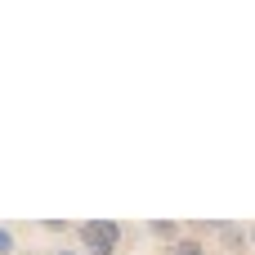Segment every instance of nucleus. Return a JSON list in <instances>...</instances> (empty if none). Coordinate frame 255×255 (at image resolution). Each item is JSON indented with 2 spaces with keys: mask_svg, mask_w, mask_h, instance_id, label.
Wrapping results in <instances>:
<instances>
[{
  "mask_svg": "<svg viewBox=\"0 0 255 255\" xmlns=\"http://www.w3.org/2000/svg\"><path fill=\"white\" fill-rule=\"evenodd\" d=\"M130 238V224L121 220H85L76 224V242L85 255H121V242Z\"/></svg>",
  "mask_w": 255,
  "mask_h": 255,
  "instance_id": "f257e3e1",
  "label": "nucleus"
},
{
  "mask_svg": "<svg viewBox=\"0 0 255 255\" xmlns=\"http://www.w3.org/2000/svg\"><path fill=\"white\" fill-rule=\"evenodd\" d=\"M211 238L220 242V251H229V255L251 251V233H247V224H233V220H215V233H211Z\"/></svg>",
  "mask_w": 255,
  "mask_h": 255,
  "instance_id": "f03ea898",
  "label": "nucleus"
},
{
  "mask_svg": "<svg viewBox=\"0 0 255 255\" xmlns=\"http://www.w3.org/2000/svg\"><path fill=\"white\" fill-rule=\"evenodd\" d=\"M143 233L157 238V242H166V247H175V242L184 238V224H179V220H152V224H143Z\"/></svg>",
  "mask_w": 255,
  "mask_h": 255,
  "instance_id": "7ed1b4c3",
  "label": "nucleus"
},
{
  "mask_svg": "<svg viewBox=\"0 0 255 255\" xmlns=\"http://www.w3.org/2000/svg\"><path fill=\"white\" fill-rule=\"evenodd\" d=\"M166 255H211V251H206V242H202V238H188V233H184L175 247H166Z\"/></svg>",
  "mask_w": 255,
  "mask_h": 255,
  "instance_id": "20e7f679",
  "label": "nucleus"
},
{
  "mask_svg": "<svg viewBox=\"0 0 255 255\" xmlns=\"http://www.w3.org/2000/svg\"><path fill=\"white\" fill-rule=\"evenodd\" d=\"M40 229H45V233H54V238H67V233H76V224H67V220H45Z\"/></svg>",
  "mask_w": 255,
  "mask_h": 255,
  "instance_id": "39448f33",
  "label": "nucleus"
},
{
  "mask_svg": "<svg viewBox=\"0 0 255 255\" xmlns=\"http://www.w3.org/2000/svg\"><path fill=\"white\" fill-rule=\"evenodd\" d=\"M13 251H18V238H13V229L0 224V255H13Z\"/></svg>",
  "mask_w": 255,
  "mask_h": 255,
  "instance_id": "423d86ee",
  "label": "nucleus"
},
{
  "mask_svg": "<svg viewBox=\"0 0 255 255\" xmlns=\"http://www.w3.org/2000/svg\"><path fill=\"white\" fill-rule=\"evenodd\" d=\"M49 255H85V251H81V247H76V251H72V247H58V251H49Z\"/></svg>",
  "mask_w": 255,
  "mask_h": 255,
  "instance_id": "0eeeda50",
  "label": "nucleus"
},
{
  "mask_svg": "<svg viewBox=\"0 0 255 255\" xmlns=\"http://www.w3.org/2000/svg\"><path fill=\"white\" fill-rule=\"evenodd\" d=\"M247 233H251V251H255V224H247Z\"/></svg>",
  "mask_w": 255,
  "mask_h": 255,
  "instance_id": "6e6552de",
  "label": "nucleus"
}]
</instances>
